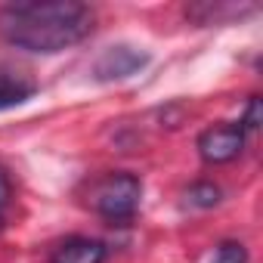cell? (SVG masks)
<instances>
[{
    "mask_svg": "<svg viewBox=\"0 0 263 263\" xmlns=\"http://www.w3.org/2000/svg\"><path fill=\"white\" fill-rule=\"evenodd\" d=\"M93 28V10L78 0L10 4L0 10V34L7 44L31 53H59L81 44Z\"/></svg>",
    "mask_w": 263,
    "mask_h": 263,
    "instance_id": "obj_1",
    "label": "cell"
},
{
    "mask_svg": "<svg viewBox=\"0 0 263 263\" xmlns=\"http://www.w3.org/2000/svg\"><path fill=\"white\" fill-rule=\"evenodd\" d=\"M143 183L134 174H108L90 189V204L99 217L111 223H124L140 211Z\"/></svg>",
    "mask_w": 263,
    "mask_h": 263,
    "instance_id": "obj_2",
    "label": "cell"
},
{
    "mask_svg": "<svg viewBox=\"0 0 263 263\" xmlns=\"http://www.w3.org/2000/svg\"><path fill=\"white\" fill-rule=\"evenodd\" d=\"M245 149V127L241 124H214L198 137V155L208 164L235 161Z\"/></svg>",
    "mask_w": 263,
    "mask_h": 263,
    "instance_id": "obj_3",
    "label": "cell"
},
{
    "mask_svg": "<svg viewBox=\"0 0 263 263\" xmlns=\"http://www.w3.org/2000/svg\"><path fill=\"white\" fill-rule=\"evenodd\" d=\"M146 62H149V56L140 53L137 47H108L96 59L93 71L99 81H121V78H130L134 71H140Z\"/></svg>",
    "mask_w": 263,
    "mask_h": 263,
    "instance_id": "obj_4",
    "label": "cell"
},
{
    "mask_svg": "<svg viewBox=\"0 0 263 263\" xmlns=\"http://www.w3.org/2000/svg\"><path fill=\"white\" fill-rule=\"evenodd\" d=\"M105 254H108V248L102 241L87 238V235H71L53 248L50 263H102Z\"/></svg>",
    "mask_w": 263,
    "mask_h": 263,
    "instance_id": "obj_5",
    "label": "cell"
},
{
    "mask_svg": "<svg viewBox=\"0 0 263 263\" xmlns=\"http://www.w3.org/2000/svg\"><path fill=\"white\" fill-rule=\"evenodd\" d=\"M34 81H28L25 74H16L10 68H0V108H13L22 105L25 99L34 96Z\"/></svg>",
    "mask_w": 263,
    "mask_h": 263,
    "instance_id": "obj_6",
    "label": "cell"
},
{
    "mask_svg": "<svg viewBox=\"0 0 263 263\" xmlns=\"http://www.w3.org/2000/svg\"><path fill=\"white\" fill-rule=\"evenodd\" d=\"M186 198H189L192 204H198V208H214V204L220 201V189H217L214 183H195V186L186 192Z\"/></svg>",
    "mask_w": 263,
    "mask_h": 263,
    "instance_id": "obj_7",
    "label": "cell"
},
{
    "mask_svg": "<svg viewBox=\"0 0 263 263\" xmlns=\"http://www.w3.org/2000/svg\"><path fill=\"white\" fill-rule=\"evenodd\" d=\"M211 263H248V248L241 241H223L214 251V260Z\"/></svg>",
    "mask_w": 263,
    "mask_h": 263,
    "instance_id": "obj_8",
    "label": "cell"
},
{
    "mask_svg": "<svg viewBox=\"0 0 263 263\" xmlns=\"http://www.w3.org/2000/svg\"><path fill=\"white\" fill-rule=\"evenodd\" d=\"M10 198H13V183H10L7 171L0 167V211H4V208L10 204Z\"/></svg>",
    "mask_w": 263,
    "mask_h": 263,
    "instance_id": "obj_9",
    "label": "cell"
},
{
    "mask_svg": "<svg viewBox=\"0 0 263 263\" xmlns=\"http://www.w3.org/2000/svg\"><path fill=\"white\" fill-rule=\"evenodd\" d=\"M241 124H245V127H251V130L260 124V99H257V96L251 99V105H248V115H245V121H241Z\"/></svg>",
    "mask_w": 263,
    "mask_h": 263,
    "instance_id": "obj_10",
    "label": "cell"
},
{
    "mask_svg": "<svg viewBox=\"0 0 263 263\" xmlns=\"http://www.w3.org/2000/svg\"><path fill=\"white\" fill-rule=\"evenodd\" d=\"M0 229H4V220H0Z\"/></svg>",
    "mask_w": 263,
    "mask_h": 263,
    "instance_id": "obj_11",
    "label": "cell"
}]
</instances>
